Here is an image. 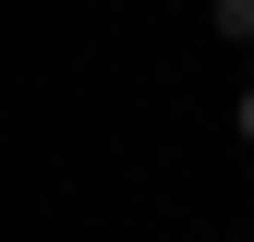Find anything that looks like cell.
<instances>
[{
  "label": "cell",
  "mask_w": 254,
  "mask_h": 242,
  "mask_svg": "<svg viewBox=\"0 0 254 242\" xmlns=\"http://www.w3.org/2000/svg\"><path fill=\"white\" fill-rule=\"evenodd\" d=\"M206 24L218 37H254V0H206Z\"/></svg>",
  "instance_id": "6da1fadb"
},
{
  "label": "cell",
  "mask_w": 254,
  "mask_h": 242,
  "mask_svg": "<svg viewBox=\"0 0 254 242\" xmlns=\"http://www.w3.org/2000/svg\"><path fill=\"white\" fill-rule=\"evenodd\" d=\"M230 121H242V145H254V85H242V109H230Z\"/></svg>",
  "instance_id": "7a4b0ae2"
}]
</instances>
